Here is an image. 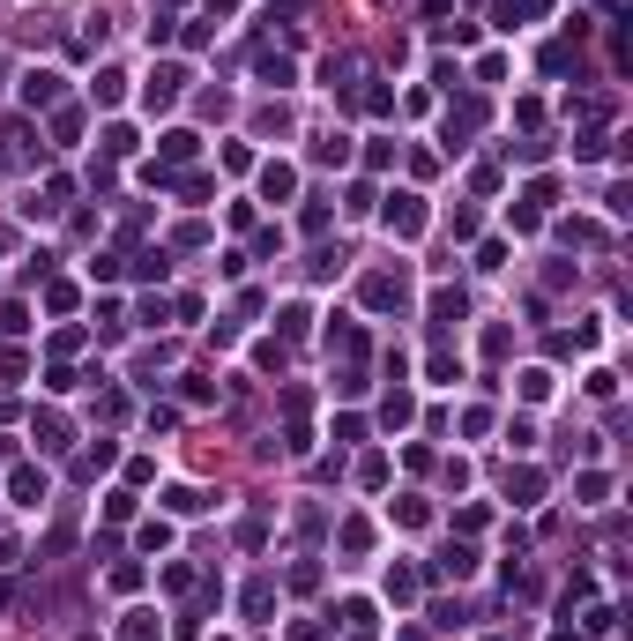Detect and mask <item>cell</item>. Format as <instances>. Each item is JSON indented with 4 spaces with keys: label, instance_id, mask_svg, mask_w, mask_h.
<instances>
[{
    "label": "cell",
    "instance_id": "cell-12",
    "mask_svg": "<svg viewBox=\"0 0 633 641\" xmlns=\"http://www.w3.org/2000/svg\"><path fill=\"white\" fill-rule=\"evenodd\" d=\"M343 105H358V112H395V90H388V82H373V90L343 97Z\"/></svg>",
    "mask_w": 633,
    "mask_h": 641
},
{
    "label": "cell",
    "instance_id": "cell-19",
    "mask_svg": "<svg viewBox=\"0 0 633 641\" xmlns=\"http://www.w3.org/2000/svg\"><path fill=\"white\" fill-rule=\"evenodd\" d=\"M410 410H417V403L403 396V388H395V396H388V403H380V425H410Z\"/></svg>",
    "mask_w": 633,
    "mask_h": 641
},
{
    "label": "cell",
    "instance_id": "cell-24",
    "mask_svg": "<svg viewBox=\"0 0 633 641\" xmlns=\"http://www.w3.org/2000/svg\"><path fill=\"white\" fill-rule=\"evenodd\" d=\"M45 306L53 314H75V284H45Z\"/></svg>",
    "mask_w": 633,
    "mask_h": 641
},
{
    "label": "cell",
    "instance_id": "cell-2",
    "mask_svg": "<svg viewBox=\"0 0 633 641\" xmlns=\"http://www.w3.org/2000/svg\"><path fill=\"white\" fill-rule=\"evenodd\" d=\"M477 127H484V105H477V97H462V105L448 112V150H470Z\"/></svg>",
    "mask_w": 633,
    "mask_h": 641
},
{
    "label": "cell",
    "instance_id": "cell-22",
    "mask_svg": "<svg viewBox=\"0 0 633 641\" xmlns=\"http://www.w3.org/2000/svg\"><path fill=\"white\" fill-rule=\"evenodd\" d=\"M388 596H395V604H410V596H417V574L395 567V574H388Z\"/></svg>",
    "mask_w": 633,
    "mask_h": 641
},
{
    "label": "cell",
    "instance_id": "cell-18",
    "mask_svg": "<svg viewBox=\"0 0 633 641\" xmlns=\"http://www.w3.org/2000/svg\"><path fill=\"white\" fill-rule=\"evenodd\" d=\"M432 574H455V582H462V574H477V552H470V545H455V552H448V560H440Z\"/></svg>",
    "mask_w": 633,
    "mask_h": 641
},
{
    "label": "cell",
    "instance_id": "cell-17",
    "mask_svg": "<svg viewBox=\"0 0 633 641\" xmlns=\"http://www.w3.org/2000/svg\"><path fill=\"white\" fill-rule=\"evenodd\" d=\"M164 507H172V514H201L209 500H201V492H194V485H172V492H164Z\"/></svg>",
    "mask_w": 633,
    "mask_h": 641
},
{
    "label": "cell",
    "instance_id": "cell-4",
    "mask_svg": "<svg viewBox=\"0 0 633 641\" xmlns=\"http://www.w3.org/2000/svg\"><path fill=\"white\" fill-rule=\"evenodd\" d=\"M179 90H186V68H157L150 82H142V97H150V112H164V105H172Z\"/></svg>",
    "mask_w": 633,
    "mask_h": 641
},
{
    "label": "cell",
    "instance_id": "cell-26",
    "mask_svg": "<svg viewBox=\"0 0 633 641\" xmlns=\"http://www.w3.org/2000/svg\"><path fill=\"white\" fill-rule=\"evenodd\" d=\"M172 545V522H142V552H164Z\"/></svg>",
    "mask_w": 633,
    "mask_h": 641
},
{
    "label": "cell",
    "instance_id": "cell-29",
    "mask_svg": "<svg viewBox=\"0 0 633 641\" xmlns=\"http://www.w3.org/2000/svg\"><path fill=\"white\" fill-rule=\"evenodd\" d=\"M231 8H239V0H209V15H231Z\"/></svg>",
    "mask_w": 633,
    "mask_h": 641
},
{
    "label": "cell",
    "instance_id": "cell-3",
    "mask_svg": "<svg viewBox=\"0 0 633 641\" xmlns=\"http://www.w3.org/2000/svg\"><path fill=\"white\" fill-rule=\"evenodd\" d=\"M403 299H410L403 276H388V268H380V276H366V306H373V314H395Z\"/></svg>",
    "mask_w": 633,
    "mask_h": 641
},
{
    "label": "cell",
    "instance_id": "cell-20",
    "mask_svg": "<svg viewBox=\"0 0 633 641\" xmlns=\"http://www.w3.org/2000/svg\"><path fill=\"white\" fill-rule=\"evenodd\" d=\"M552 396V374H544V366H530V374H522V403H544Z\"/></svg>",
    "mask_w": 633,
    "mask_h": 641
},
{
    "label": "cell",
    "instance_id": "cell-7",
    "mask_svg": "<svg viewBox=\"0 0 633 641\" xmlns=\"http://www.w3.org/2000/svg\"><path fill=\"white\" fill-rule=\"evenodd\" d=\"M8 492H15V507H37V500H45V478H37V470L23 463V470L8 478Z\"/></svg>",
    "mask_w": 633,
    "mask_h": 641
},
{
    "label": "cell",
    "instance_id": "cell-1",
    "mask_svg": "<svg viewBox=\"0 0 633 641\" xmlns=\"http://www.w3.org/2000/svg\"><path fill=\"white\" fill-rule=\"evenodd\" d=\"M380 217H388L395 239H417V232H425V201H417V194H388V210H380Z\"/></svg>",
    "mask_w": 633,
    "mask_h": 641
},
{
    "label": "cell",
    "instance_id": "cell-9",
    "mask_svg": "<svg viewBox=\"0 0 633 641\" xmlns=\"http://www.w3.org/2000/svg\"><path fill=\"white\" fill-rule=\"evenodd\" d=\"M462 314H470V299H462V292H432V328H455Z\"/></svg>",
    "mask_w": 633,
    "mask_h": 641
},
{
    "label": "cell",
    "instance_id": "cell-8",
    "mask_svg": "<svg viewBox=\"0 0 633 641\" xmlns=\"http://www.w3.org/2000/svg\"><path fill=\"white\" fill-rule=\"evenodd\" d=\"M506 492H514V507H537V500H544V470H514Z\"/></svg>",
    "mask_w": 633,
    "mask_h": 641
},
{
    "label": "cell",
    "instance_id": "cell-25",
    "mask_svg": "<svg viewBox=\"0 0 633 641\" xmlns=\"http://www.w3.org/2000/svg\"><path fill=\"white\" fill-rule=\"evenodd\" d=\"M432 381H462V358H455V350H432Z\"/></svg>",
    "mask_w": 633,
    "mask_h": 641
},
{
    "label": "cell",
    "instance_id": "cell-14",
    "mask_svg": "<svg viewBox=\"0 0 633 641\" xmlns=\"http://www.w3.org/2000/svg\"><path fill=\"white\" fill-rule=\"evenodd\" d=\"M112 455H119L112 440H97V448H90V455H82V463H75V478H97V470H112Z\"/></svg>",
    "mask_w": 633,
    "mask_h": 641
},
{
    "label": "cell",
    "instance_id": "cell-15",
    "mask_svg": "<svg viewBox=\"0 0 633 641\" xmlns=\"http://www.w3.org/2000/svg\"><path fill=\"white\" fill-rule=\"evenodd\" d=\"M90 90H97V105H119V97H127V75H119V68H104Z\"/></svg>",
    "mask_w": 633,
    "mask_h": 641
},
{
    "label": "cell",
    "instance_id": "cell-23",
    "mask_svg": "<svg viewBox=\"0 0 633 641\" xmlns=\"http://www.w3.org/2000/svg\"><path fill=\"white\" fill-rule=\"evenodd\" d=\"M506 157H522V164H544V157H552V142H506Z\"/></svg>",
    "mask_w": 633,
    "mask_h": 641
},
{
    "label": "cell",
    "instance_id": "cell-21",
    "mask_svg": "<svg viewBox=\"0 0 633 641\" xmlns=\"http://www.w3.org/2000/svg\"><path fill=\"white\" fill-rule=\"evenodd\" d=\"M104 157H135V127H104Z\"/></svg>",
    "mask_w": 633,
    "mask_h": 641
},
{
    "label": "cell",
    "instance_id": "cell-5",
    "mask_svg": "<svg viewBox=\"0 0 633 641\" xmlns=\"http://www.w3.org/2000/svg\"><path fill=\"white\" fill-rule=\"evenodd\" d=\"M15 90H23V105L37 112V105H53V97H60V75H53V68H30L23 82H15Z\"/></svg>",
    "mask_w": 633,
    "mask_h": 641
},
{
    "label": "cell",
    "instance_id": "cell-16",
    "mask_svg": "<svg viewBox=\"0 0 633 641\" xmlns=\"http://www.w3.org/2000/svg\"><path fill=\"white\" fill-rule=\"evenodd\" d=\"M157 150H164V164H186V157H194V135H186V127H172V135L157 142Z\"/></svg>",
    "mask_w": 633,
    "mask_h": 641
},
{
    "label": "cell",
    "instance_id": "cell-10",
    "mask_svg": "<svg viewBox=\"0 0 633 641\" xmlns=\"http://www.w3.org/2000/svg\"><path fill=\"white\" fill-rule=\"evenodd\" d=\"M239 604H246V619H268V604H276V582H268V574H261V582H246Z\"/></svg>",
    "mask_w": 633,
    "mask_h": 641
},
{
    "label": "cell",
    "instance_id": "cell-28",
    "mask_svg": "<svg viewBox=\"0 0 633 641\" xmlns=\"http://www.w3.org/2000/svg\"><path fill=\"white\" fill-rule=\"evenodd\" d=\"M291 641H328V627H321V619H306V627H291Z\"/></svg>",
    "mask_w": 633,
    "mask_h": 641
},
{
    "label": "cell",
    "instance_id": "cell-11",
    "mask_svg": "<svg viewBox=\"0 0 633 641\" xmlns=\"http://www.w3.org/2000/svg\"><path fill=\"white\" fill-rule=\"evenodd\" d=\"M119 641H164V627H157V612H127V627H119Z\"/></svg>",
    "mask_w": 633,
    "mask_h": 641
},
{
    "label": "cell",
    "instance_id": "cell-13",
    "mask_svg": "<svg viewBox=\"0 0 633 641\" xmlns=\"http://www.w3.org/2000/svg\"><path fill=\"white\" fill-rule=\"evenodd\" d=\"M253 68H261V82H268V90H291V60H284V53H261Z\"/></svg>",
    "mask_w": 633,
    "mask_h": 641
},
{
    "label": "cell",
    "instance_id": "cell-27",
    "mask_svg": "<svg viewBox=\"0 0 633 641\" xmlns=\"http://www.w3.org/2000/svg\"><path fill=\"white\" fill-rule=\"evenodd\" d=\"M82 135V112H53V142H75Z\"/></svg>",
    "mask_w": 633,
    "mask_h": 641
},
{
    "label": "cell",
    "instance_id": "cell-6",
    "mask_svg": "<svg viewBox=\"0 0 633 641\" xmlns=\"http://www.w3.org/2000/svg\"><path fill=\"white\" fill-rule=\"evenodd\" d=\"M261 194L268 201H291V194H299V172H291V164H261Z\"/></svg>",
    "mask_w": 633,
    "mask_h": 641
}]
</instances>
